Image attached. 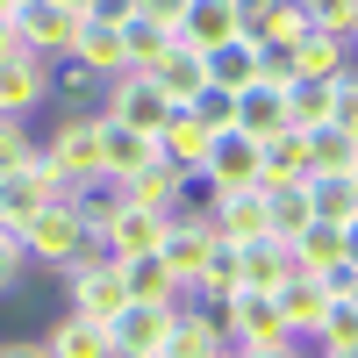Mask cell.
<instances>
[{
    "label": "cell",
    "mask_w": 358,
    "mask_h": 358,
    "mask_svg": "<svg viewBox=\"0 0 358 358\" xmlns=\"http://www.w3.org/2000/svg\"><path fill=\"white\" fill-rule=\"evenodd\" d=\"M43 351L50 358H115V337L101 330V322H86V315H57L50 322V337H43Z\"/></svg>",
    "instance_id": "d4e9b609"
},
{
    "label": "cell",
    "mask_w": 358,
    "mask_h": 358,
    "mask_svg": "<svg viewBox=\"0 0 358 358\" xmlns=\"http://www.w3.org/2000/svg\"><path fill=\"white\" fill-rule=\"evenodd\" d=\"M36 158L65 187H101L108 179V122L101 115H57L50 136H36Z\"/></svg>",
    "instance_id": "6da1fadb"
},
{
    "label": "cell",
    "mask_w": 358,
    "mask_h": 358,
    "mask_svg": "<svg viewBox=\"0 0 358 358\" xmlns=\"http://www.w3.org/2000/svg\"><path fill=\"white\" fill-rule=\"evenodd\" d=\"M351 187H358V172H351Z\"/></svg>",
    "instance_id": "9f6ffc18"
},
{
    "label": "cell",
    "mask_w": 358,
    "mask_h": 358,
    "mask_svg": "<svg viewBox=\"0 0 358 358\" xmlns=\"http://www.w3.org/2000/svg\"><path fill=\"white\" fill-rule=\"evenodd\" d=\"M236 258H244V294H280L294 273H301L294 244H280V236H258V244H244Z\"/></svg>",
    "instance_id": "ffe728a7"
},
{
    "label": "cell",
    "mask_w": 358,
    "mask_h": 358,
    "mask_svg": "<svg viewBox=\"0 0 358 358\" xmlns=\"http://www.w3.org/2000/svg\"><path fill=\"white\" fill-rule=\"evenodd\" d=\"M50 79H57V65H50V57H36V50L0 57V115L29 122L36 108H50Z\"/></svg>",
    "instance_id": "ba28073f"
},
{
    "label": "cell",
    "mask_w": 358,
    "mask_h": 358,
    "mask_svg": "<svg viewBox=\"0 0 358 358\" xmlns=\"http://www.w3.org/2000/svg\"><path fill=\"white\" fill-rule=\"evenodd\" d=\"M351 301H358V280H351Z\"/></svg>",
    "instance_id": "db71d44e"
},
{
    "label": "cell",
    "mask_w": 358,
    "mask_h": 358,
    "mask_svg": "<svg viewBox=\"0 0 358 358\" xmlns=\"http://www.w3.org/2000/svg\"><path fill=\"white\" fill-rule=\"evenodd\" d=\"M351 65H358V50L337 29H308V36L294 43V79H308V86H337Z\"/></svg>",
    "instance_id": "7c38bea8"
},
{
    "label": "cell",
    "mask_w": 358,
    "mask_h": 358,
    "mask_svg": "<svg viewBox=\"0 0 358 358\" xmlns=\"http://www.w3.org/2000/svg\"><path fill=\"white\" fill-rule=\"evenodd\" d=\"M244 358V351H236ZM251 358H315V351H301V344H287V351H251Z\"/></svg>",
    "instance_id": "c3c4849f"
},
{
    "label": "cell",
    "mask_w": 358,
    "mask_h": 358,
    "mask_svg": "<svg viewBox=\"0 0 358 358\" xmlns=\"http://www.w3.org/2000/svg\"><path fill=\"white\" fill-rule=\"evenodd\" d=\"M187 115H194L201 129H215V136H229V129H236V94H215V86H208V94H201V101H194Z\"/></svg>",
    "instance_id": "8d00e7d4"
},
{
    "label": "cell",
    "mask_w": 358,
    "mask_h": 358,
    "mask_svg": "<svg viewBox=\"0 0 358 358\" xmlns=\"http://www.w3.org/2000/svg\"><path fill=\"white\" fill-rule=\"evenodd\" d=\"M301 15L315 29H337V36H351V15H358V0H301Z\"/></svg>",
    "instance_id": "f35d334b"
},
{
    "label": "cell",
    "mask_w": 358,
    "mask_h": 358,
    "mask_svg": "<svg viewBox=\"0 0 358 358\" xmlns=\"http://www.w3.org/2000/svg\"><path fill=\"white\" fill-rule=\"evenodd\" d=\"M258 194H265V187H258ZM265 208H273V236H280V244H294V236L315 222V208H308V179H301V187H273V194H265Z\"/></svg>",
    "instance_id": "1f68e13d"
},
{
    "label": "cell",
    "mask_w": 358,
    "mask_h": 358,
    "mask_svg": "<svg viewBox=\"0 0 358 358\" xmlns=\"http://www.w3.org/2000/svg\"><path fill=\"white\" fill-rule=\"evenodd\" d=\"M215 251H222V236H215V215L208 208H179L172 215V229H165V265H172V280H179V294H194L201 287V273L215 265Z\"/></svg>",
    "instance_id": "5b68a950"
},
{
    "label": "cell",
    "mask_w": 358,
    "mask_h": 358,
    "mask_svg": "<svg viewBox=\"0 0 358 358\" xmlns=\"http://www.w3.org/2000/svg\"><path fill=\"white\" fill-rule=\"evenodd\" d=\"M294 258H301V273H330V265H344V229L337 222H308L301 236H294Z\"/></svg>",
    "instance_id": "d6a6232c"
},
{
    "label": "cell",
    "mask_w": 358,
    "mask_h": 358,
    "mask_svg": "<svg viewBox=\"0 0 358 358\" xmlns=\"http://www.w3.org/2000/svg\"><path fill=\"white\" fill-rule=\"evenodd\" d=\"M351 50H358V15H351Z\"/></svg>",
    "instance_id": "f907efd6"
},
{
    "label": "cell",
    "mask_w": 358,
    "mask_h": 358,
    "mask_svg": "<svg viewBox=\"0 0 358 358\" xmlns=\"http://www.w3.org/2000/svg\"><path fill=\"white\" fill-rule=\"evenodd\" d=\"M101 101H108V79H94L86 65H57V79H50V108L57 115H101Z\"/></svg>",
    "instance_id": "4316f807"
},
{
    "label": "cell",
    "mask_w": 358,
    "mask_h": 358,
    "mask_svg": "<svg viewBox=\"0 0 358 358\" xmlns=\"http://www.w3.org/2000/svg\"><path fill=\"white\" fill-rule=\"evenodd\" d=\"M172 43H179V36H172V29H158V22H136V15L122 22V57H129V72H151Z\"/></svg>",
    "instance_id": "836d02e7"
},
{
    "label": "cell",
    "mask_w": 358,
    "mask_h": 358,
    "mask_svg": "<svg viewBox=\"0 0 358 358\" xmlns=\"http://www.w3.org/2000/svg\"><path fill=\"white\" fill-rule=\"evenodd\" d=\"M22 43H15V15H0V57H15Z\"/></svg>",
    "instance_id": "7dc6e473"
},
{
    "label": "cell",
    "mask_w": 358,
    "mask_h": 358,
    "mask_svg": "<svg viewBox=\"0 0 358 358\" xmlns=\"http://www.w3.org/2000/svg\"><path fill=\"white\" fill-rule=\"evenodd\" d=\"M65 294H72V315L101 322V330L129 308V294H122V265H115L108 251H94L86 265H72V273H65Z\"/></svg>",
    "instance_id": "8992f818"
},
{
    "label": "cell",
    "mask_w": 358,
    "mask_h": 358,
    "mask_svg": "<svg viewBox=\"0 0 358 358\" xmlns=\"http://www.w3.org/2000/svg\"><path fill=\"white\" fill-rule=\"evenodd\" d=\"M301 179H308V136L287 129V136L265 143V172H258V187L273 194V187H301Z\"/></svg>",
    "instance_id": "f1b7e54d"
},
{
    "label": "cell",
    "mask_w": 358,
    "mask_h": 358,
    "mask_svg": "<svg viewBox=\"0 0 358 358\" xmlns=\"http://www.w3.org/2000/svg\"><path fill=\"white\" fill-rule=\"evenodd\" d=\"M351 172H358V136L315 129L308 136V179H351Z\"/></svg>",
    "instance_id": "f546056e"
},
{
    "label": "cell",
    "mask_w": 358,
    "mask_h": 358,
    "mask_svg": "<svg viewBox=\"0 0 358 358\" xmlns=\"http://www.w3.org/2000/svg\"><path fill=\"white\" fill-rule=\"evenodd\" d=\"M208 86H215V94H251L258 86V43L229 36L222 50H208Z\"/></svg>",
    "instance_id": "484cf974"
},
{
    "label": "cell",
    "mask_w": 358,
    "mask_h": 358,
    "mask_svg": "<svg viewBox=\"0 0 358 358\" xmlns=\"http://www.w3.org/2000/svg\"><path fill=\"white\" fill-rule=\"evenodd\" d=\"M72 36H79V15H65L57 0H22V8H15V43L50 57V65L72 57Z\"/></svg>",
    "instance_id": "9c48e42d"
},
{
    "label": "cell",
    "mask_w": 358,
    "mask_h": 358,
    "mask_svg": "<svg viewBox=\"0 0 358 358\" xmlns=\"http://www.w3.org/2000/svg\"><path fill=\"white\" fill-rule=\"evenodd\" d=\"M165 330H172V308H136V301L108 322L115 358H158V351H165Z\"/></svg>",
    "instance_id": "ac0fdd59"
},
{
    "label": "cell",
    "mask_w": 358,
    "mask_h": 358,
    "mask_svg": "<svg viewBox=\"0 0 358 358\" xmlns=\"http://www.w3.org/2000/svg\"><path fill=\"white\" fill-rule=\"evenodd\" d=\"M330 129H344V136H358V65L337 79V122Z\"/></svg>",
    "instance_id": "60d3db41"
},
{
    "label": "cell",
    "mask_w": 358,
    "mask_h": 358,
    "mask_svg": "<svg viewBox=\"0 0 358 358\" xmlns=\"http://www.w3.org/2000/svg\"><path fill=\"white\" fill-rule=\"evenodd\" d=\"M72 208H79L86 236H94V244H108V229L122 222V208H129V201H122V187H108V179H101V187H79V201H72Z\"/></svg>",
    "instance_id": "4dcf8cb0"
},
{
    "label": "cell",
    "mask_w": 358,
    "mask_h": 358,
    "mask_svg": "<svg viewBox=\"0 0 358 358\" xmlns=\"http://www.w3.org/2000/svg\"><path fill=\"white\" fill-rule=\"evenodd\" d=\"M179 15H187V0H136V22H158L179 36Z\"/></svg>",
    "instance_id": "b9f144b4"
},
{
    "label": "cell",
    "mask_w": 358,
    "mask_h": 358,
    "mask_svg": "<svg viewBox=\"0 0 358 358\" xmlns=\"http://www.w3.org/2000/svg\"><path fill=\"white\" fill-rule=\"evenodd\" d=\"M229 36H244V15H236V0H187V15H179V43L187 50H222Z\"/></svg>",
    "instance_id": "9a60e30c"
},
{
    "label": "cell",
    "mask_w": 358,
    "mask_h": 358,
    "mask_svg": "<svg viewBox=\"0 0 358 358\" xmlns=\"http://www.w3.org/2000/svg\"><path fill=\"white\" fill-rule=\"evenodd\" d=\"M22 236V251H29V265H50V273H72V265H86L101 244L86 236V222H79V208L65 201V208H43L29 229H15Z\"/></svg>",
    "instance_id": "7a4b0ae2"
},
{
    "label": "cell",
    "mask_w": 358,
    "mask_h": 358,
    "mask_svg": "<svg viewBox=\"0 0 358 358\" xmlns=\"http://www.w3.org/2000/svg\"><path fill=\"white\" fill-rule=\"evenodd\" d=\"M165 229H172V215H158V208H122V222L108 229V258L122 265V258H158L165 251Z\"/></svg>",
    "instance_id": "e0dca14e"
},
{
    "label": "cell",
    "mask_w": 358,
    "mask_h": 358,
    "mask_svg": "<svg viewBox=\"0 0 358 358\" xmlns=\"http://www.w3.org/2000/svg\"><path fill=\"white\" fill-rule=\"evenodd\" d=\"M136 15V0H101V8H94V22H115V29H122Z\"/></svg>",
    "instance_id": "ee69618b"
},
{
    "label": "cell",
    "mask_w": 358,
    "mask_h": 358,
    "mask_svg": "<svg viewBox=\"0 0 358 358\" xmlns=\"http://www.w3.org/2000/svg\"><path fill=\"white\" fill-rule=\"evenodd\" d=\"M229 358H236V351H229Z\"/></svg>",
    "instance_id": "680465c9"
},
{
    "label": "cell",
    "mask_w": 358,
    "mask_h": 358,
    "mask_svg": "<svg viewBox=\"0 0 358 358\" xmlns=\"http://www.w3.org/2000/svg\"><path fill=\"white\" fill-rule=\"evenodd\" d=\"M151 86H158V94H165L179 115H187V108L208 94V57H201V50H187V43H172L158 65H151Z\"/></svg>",
    "instance_id": "2e32d148"
},
{
    "label": "cell",
    "mask_w": 358,
    "mask_h": 358,
    "mask_svg": "<svg viewBox=\"0 0 358 358\" xmlns=\"http://www.w3.org/2000/svg\"><path fill=\"white\" fill-rule=\"evenodd\" d=\"M330 122H337V86H308V79H294V86H287V129L315 136V129H330Z\"/></svg>",
    "instance_id": "83f0119b"
},
{
    "label": "cell",
    "mask_w": 358,
    "mask_h": 358,
    "mask_svg": "<svg viewBox=\"0 0 358 358\" xmlns=\"http://www.w3.org/2000/svg\"><path fill=\"white\" fill-rule=\"evenodd\" d=\"M8 8H22V0H8Z\"/></svg>",
    "instance_id": "11a10c76"
},
{
    "label": "cell",
    "mask_w": 358,
    "mask_h": 358,
    "mask_svg": "<svg viewBox=\"0 0 358 358\" xmlns=\"http://www.w3.org/2000/svg\"><path fill=\"white\" fill-rule=\"evenodd\" d=\"M208 215H215V236L222 244H258V236H273V208H265V194L251 187V194H215L208 201Z\"/></svg>",
    "instance_id": "5bb4252c"
},
{
    "label": "cell",
    "mask_w": 358,
    "mask_h": 358,
    "mask_svg": "<svg viewBox=\"0 0 358 358\" xmlns=\"http://www.w3.org/2000/svg\"><path fill=\"white\" fill-rule=\"evenodd\" d=\"M344 265H351V273H358V215L344 222Z\"/></svg>",
    "instance_id": "bcb514c9"
},
{
    "label": "cell",
    "mask_w": 358,
    "mask_h": 358,
    "mask_svg": "<svg viewBox=\"0 0 358 358\" xmlns=\"http://www.w3.org/2000/svg\"><path fill=\"white\" fill-rule=\"evenodd\" d=\"M337 358H358V344H351V351H337Z\"/></svg>",
    "instance_id": "816d5d0a"
},
{
    "label": "cell",
    "mask_w": 358,
    "mask_h": 358,
    "mask_svg": "<svg viewBox=\"0 0 358 358\" xmlns=\"http://www.w3.org/2000/svg\"><path fill=\"white\" fill-rule=\"evenodd\" d=\"M57 8H65V15H79V22H86V15L101 8V0H57Z\"/></svg>",
    "instance_id": "681fc988"
},
{
    "label": "cell",
    "mask_w": 358,
    "mask_h": 358,
    "mask_svg": "<svg viewBox=\"0 0 358 358\" xmlns=\"http://www.w3.org/2000/svg\"><path fill=\"white\" fill-rule=\"evenodd\" d=\"M36 158V136H29V122H15V115H0V172H15Z\"/></svg>",
    "instance_id": "74e56055"
},
{
    "label": "cell",
    "mask_w": 358,
    "mask_h": 358,
    "mask_svg": "<svg viewBox=\"0 0 358 358\" xmlns=\"http://www.w3.org/2000/svg\"><path fill=\"white\" fill-rule=\"evenodd\" d=\"M172 101L151 86V72H122V79H108V101H101V122L108 129H129V136H165V122H172Z\"/></svg>",
    "instance_id": "3957f363"
},
{
    "label": "cell",
    "mask_w": 358,
    "mask_h": 358,
    "mask_svg": "<svg viewBox=\"0 0 358 358\" xmlns=\"http://www.w3.org/2000/svg\"><path fill=\"white\" fill-rule=\"evenodd\" d=\"M72 65H86L94 79H122V72H129V57H122V29L86 15L79 36H72Z\"/></svg>",
    "instance_id": "44dd1931"
},
{
    "label": "cell",
    "mask_w": 358,
    "mask_h": 358,
    "mask_svg": "<svg viewBox=\"0 0 358 358\" xmlns=\"http://www.w3.org/2000/svg\"><path fill=\"white\" fill-rule=\"evenodd\" d=\"M122 294L136 308H179V301H187L165 258H122Z\"/></svg>",
    "instance_id": "603a6c76"
},
{
    "label": "cell",
    "mask_w": 358,
    "mask_h": 358,
    "mask_svg": "<svg viewBox=\"0 0 358 358\" xmlns=\"http://www.w3.org/2000/svg\"><path fill=\"white\" fill-rule=\"evenodd\" d=\"M122 201L129 208H158V215H179V208H187V172L165 165V158H151L136 179H122Z\"/></svg>",
    "instance_id": "d6986e66"
},
{
    "label": "cell",
    "mask_w": 358,
    "mask_h": 358,
    "mask_svg": "<svg viewBox=\"0 0 358 358\" xmlns=\"http://www.w3.org/2000/svg\"><path fill=\"white\" fill-rule=\"evenodd\" d=\"M280 8H287V0H236V15H244V36L258 43V29H265V22H273Z\"/></svg>",
    "instance_id": "7bdbcfd3"
},
{
    "label": "cell",
    "mask_w": 358,
    "mask_h": 358,
    "mask_svg": "<svg viewBox=\"0 0 358 358\" xmlns=\"http://www.w3.org/2000/svg\"><path fill=\"white\" fill-rule=\"evenodd\" d=\"M158 158L151 136H129V129H108V187H122V179H136L143 165Z\"/></svg>",
    "instance_id": "e575fe53"
},
{
    "label": "cell",
    "mask_w": 358,
    "mask_h": 358,
    "mask_svg": "<svg viewBox=\"0 0 358 358\" xmlns=\"http://www.w3.org/2000/svg\"><path fill=\"white\" fill-rule=\"evenodd\" d=\"M0 358H50V351H43V337H36V344L22 337V344H0Z\"/></svg>",
    "instance_id": "f6af8a7d"
},
{
    "label": "cell",
    "mask_w": 358,
    "mask_h": 358,
    "mask_svg": "<svg viewBox=\"0 0 358 358\" xmlns=\"http://www.w3.org/2000/svg\"><path fill=\"white\" fill-rule=\"evenodd\" d=\"M258 172H265V143H251V136H215V158H208V201L215 194H251L258 187Z\"/></svg>",
    "instance_id": "30bf717a"
},
{
    "label": "cell",
    "mask_w": 358,
    "mask_h": 358,
    "mask_svg": "<svg viewBox=\"0 0 358 358\" xmlns=\"http://www.w3.org/2000/svg\"><path fill=\"white\" fill-rule=\"evenodd\" d=\"M22 273H29L22 236H15V229H0V294H15V287H22Z\"/></svg>",
    "instance_id": "ab89813d"
},
{
    "label": "cell",
    "mask_w": 358,
    "mask_h": 358,
    "mask_svg": "<svg viewBox=\"0 0 358 358\" xmlns=\"http://www.w3.org/2000/svg\"><path fill=\"white\" fill-rule=\"evenodd\" d=\"M0 229H8V222H0Z\"/></svg>",
    "instance_id": "6f0895ef"
},
{
    "label": "cell",
    "mask_w": 358,
    "mask_h": 358,
    "mask_svg": "<svg viewBox=\"0 0 358 358\" xmlns=\"http://www.w3.org/2000/svg\"><path fill=\"white\" fill-rule=\"evenodd\" d=\"M158 158H165V165H179L187 179H201V172H208V158H215V129H201L194 115H172L165 136H158Z\"/></svg>",
    "instance_id": "7402d4cb"
},
{
    "label": "cell",
    "mask_w": 358,
    "mask_h": 358,
    "mask_svg": "<svg viewBox=\"0 0 358 358\" xmlns=\"http://www.w3.org/2000/svg\"><path fill=\"white\" fill-rule=\"evenodd\" d=\"M273 301H280V315H287V337H294V344H315L322 315L337 308V294L322 287V273H294V280L273 294Z\"/></svg>",
    "instance_id": "8fae6325"
},
{
    "label": "cell",
    "mask_w": 358,
    "mask_h": 358,
    "mask_svg": "<svg viewBox=\"0 0 358 358\" xmlns=\"http://www.w3.org/2000/svg\"><path fill=\"white\" fill-rule=\"evenodd\" d=\"M236 136H251V143L287 136V94H280V86H251V94H236Z\"/></svg>",
    "instance_id": "cb8c5ba5"
},
{
    "label": "cell",
    "mask_w": 358,
    "mask_h": 358,
    "mask_svg": "<svg viewBox=\"0 0 358 358\" xmlns=\"http://www.w3.org/2000/svg\"><path fill=\"white\" fill-rule=\"evenodd\" d=\"M222 337H229V351H244V358H251V351H287V344H294L273 294H236V301L222 308Z\"/></svg>",
    "instance_id": "52a82bcc"
},
{
    "label": "cell",
    "mask_w": 358,
    "mask_h": 358,
    "mask_svg": "<svg viewBox=\"0 0 358 358\" xmlns=\"http://www.w3.org/2000/svg\"><path fill=\"white\" fill-rule=\"evenodd\" d=\"M158 358H229V337H222V322L194 308V301H179L172 308V330H165V351Z\"/></svg>",
    "instance_id": "4fadbf2b"
},
{
    "label": "cell",
    "mask_w": 358,
    "mask_h": 358,
    "mask_svg": "<svg viewBox=\"0 0 358 358\" xmlns=\"http://www.w3.org/2000/svg\"><path fill=\"white\" fill-rule=\"evenodd\" d=\"M0 15H15V8H8V0H0Z\"/></svg>",
    "instance_id": "f5cc1de1"
},
{
    "label": "cell",
    "mask_w": 358,
    "mask_h": 358,
    "mask_svg": "<svg viewBox=\"0 0 358 358\" xmlns=\"http://www.w3.org/2000/svg\"><path fill=\"white\" fill-rule=\"evenodd\" d=\"M65 201H79V187H65V179H57L43 158L0 172V222H8V229H29L43 208H65Z\"/></svg>",
    "instance_id": "277c9868"
},
{
    "label": "cell",
    "mask_w": 358,
    "mask_h": 358,
    "mask_svg": "<svg viewBox=\"0 0 358 358\" xmlns=\"http://www.w3.org/2000/svg\"><path fill=\"white\" fill-rule=\"evenodd\" d=\"M308 208H315V222H351L358 215V187L351 179H308Z\"/></svg>",
    "instance_id": "d590c367"
}]
</instances>
